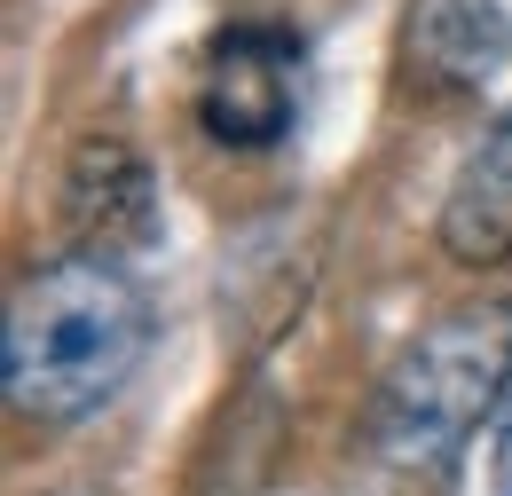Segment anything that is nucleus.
<instances>
[{
    "mask_svg": "<svg viewBox=\"0 0 512 496\" xmlns=\"http://www.w3.org/2000/svg\"><path fill=\"white\" fill-rule=\"evenodd\" d=\"M150 355V300L119 252H64L32 268L0 323V378L16 418L32 426H79Z\"/></svg>",
    "mask_w": 512,
    "mask_h": 496,
    "instance_id": "obj_1",
    "label": "nucleus"
},
{
    "mask_svg": "<svg viewBox=\"0 0 512 496\" xmlns=\"http://www.w3.org/2000/svg\"><path fill=\"white\" fill-rule=\"evenodd\" d=\"M512 386V300L449 308L379 378L371 449L394 473H449L457 449L505 410Z\"/></svg>",
    "mask_w": 512,
    "mask_h": 496,
    "instance_id": "obj_2",
    "label": "nucleus"
},
{
    "mask_svg": "<svg viewBox=\"0 0 512 496\" xmlns=\"http://www.w3.org/2000/svg\"><path fill=\"white\" fill-rule=\"evenodd\" d=\"M292 111H300V40L276 24L213 32L197 79V126L229 150H268L276 134H292Z\"/></svg>",
    "mask_w": 512,
    "mask_h": 496,
    "instance_id": "obj_3",
    "label": "nucleus"
},
{
    "mask_svg": "<svg viewBox=\"0 0 512 496\" xmlns=\"http://www.w3.org/2000/svg\"><path fill=\"white\" fill-rule=\"evenodd\" d=\"M512 63L505 0H410L394 24V71L418 103H465Z\"/></svg>",
    "mask_w": 512,
    "mask_h": 496,
    "instance_id": "obj_4",
    "label": "nucleus"
},
{
    "mask_svg": "<svg viewBox=\"0 0 512 496\" xmlns=\"http://www.w3.org/2000/svg\"><path fill=\"white\" fill-rule=\"evenodd\" d=\"M64 221L87 252H119L158 237V182L142 166V150L119 134H87L64 166Z\"/></svg>",
    "mask_w": 512,
    "mask_h": 496,
    "instance_id": "obj_5",
    "label": "nucleus"
},
{
    "mask_svg": "<svg viewBox=\"0 0 512 496\" xmlns=\"http://www.w3.org/2000/svg\"><path fill=\"white\" fill-rule=\"evenodd\" d=\"M442 252L465 268H512V111L481 126L442 197Z\"/></svg>",
    "mask_w": 512,
    "mask_h": 496,
    "instance_id": "obj_6",
    "label": "nucleus"
},
{
    "mask_svg": "<svg viewBox=\"0 0 512 496\" xmlns=\"http://www.w3.org/2000/svg\"><path fill=\"white\" fill-rule=\"evenodd\" d=\"M481 496H512V402L497 410V434H489V481Z\"/></svg>",
    "mask_w": 512,
    "mask_h": 496,
    "instance_id": "obj_7",
    "label": "nucleus"
}]
</instances>
